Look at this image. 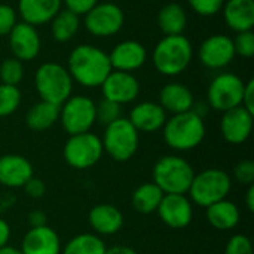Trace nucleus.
Returning <instances> with one entry per match:
<instances>
[{
	"mask_svg": "<svg viewBox=\"0 0 254 254\" xmlns=\"http://www.w3.org/2000/svg\"><path fill=\"white\" fill-rule=\"evenodd\" d=\"M106 249L101 237L95 234H79L61 249V254H106Z\"/></svg>",
	"mask_w": 254,
	"mask_h": 254,
	"instance_id": "30",
	"label": "nucleus"
},
{
	"mask_svg": "<svg viewBox=\"0 0 254 254\" xmlns=\"http://www.w3.org/2000/svg\"><path fill=\"white\" fill-rule=\"evenodd\" d=\"M246 207L250 213L254 211V185L247 186V192H246Z\"/></svg>",
	"mask_w": 254,
	"mask_h": 254,
	"instance_id": "45",
	"label": "nucleus"
},
{
	"mask_svg": "<svg viewBox=\"0 0 254 254\" xmlns=\"http://www.w3.org/2000/svg\"><path fill=\"white\" fill-rule=\"evenodd\" d=\"M65 67L74 83L89 89L100 88L113 70L109 54L91 43L74 46L68 54Z\"/></svg>",
	"mask_w": 254,
	"mask_h": 254,
	"instance_id": "1",
	"label": "nucleus"
},
{
	"mask_svg": "<svg viewBox=\"0 0 254 254\" xmlns=\"http://www.w3.org/2000/svg\"><path fill=\"white\" fill-rule=\"evenodd\" d=\"M51 36L57 43H67L76 37L80 30V16L63 7L49 22Z\"/></svg>",
	"mask_w": 254,
	"mask_h": 254,
	"instance_id": "28",
	"label": "nucleus"
},
{
	"mask_svg": "<svg viewBox=\"0 0 254 254\" xmlns=\"http://www.w3.org/2000/svg\"><path fill=\"white\" fill-rule=\"evenodd\" d=\"M7 43L12 57L21 63L34 61L42 51V37L37 31V27L22 21H18L7 34Z\"/></svg>",
	"mask_w": 254,
	"mask_h": 254,
	"instance_id": "13",
	"label": "nucleus"
},
{
	"mask_svg": "<svg viewBox=\"0 0 254 254\" xmlns=\"http://www.w3.org/2000/svg\"><path fill=\"white\" fill-rule=\"evenodd\" d=\"M103 150L116 162L129 161L138 150L140 132L132 127L128 118H119L104 127L101 137Z\"/></svg>",
	"mask_w": 254,
	"mask_h": 254,
	"instance_id": "7",
	"label": "nucleus"
},
{
	"mask_svg": "<svg viewBox=\"0 0 254 254\" xmlns=\"http://www.w3.org/2000/svg\"><path fill=\"white\" fill-rule=\"evenodd\" d=\"M241 106L254 115V80L249 79L244 85V92H243V103Z\"/></svg>",
	"mask_w": 254,
	"mask_h": 254,
	"instance_id": "41",
	"label": "nucleus"
},
{
	"mask_svg": "<svg viewBox=\"0 0 254 254\" xmlns=\"http://www.w3.org/2000/svg\"><path fill=\"white\" fill-rule=\"evenodd\" d=\"M34 170L31 162L16 153H7L0 156V185L9 189L22 188L31 177Z\"/></svg>",
	"mask_w": 254,
	"mask_h": 254,
	"instance_id": "18",
	"label": "nucleus"
},
{
	"mask_svg": "<svg viewBox=\"0 0 254 254\" xmlns=\"http://www.w3.org/2000/svg\"><path fill=\"white\" fill-rule=\"evenodd\" d=\"M234 179L243 185L250 186L254 185V162L252 159H243L234 167Z\"/></svg>",
	"mask_w": 254,
	"mask_h": 254,
	"instance_id": "38",
	"label": "nucleus"
},
{
	"mask_svg": "<svg viewBox=\"0 0 254 254\" xmlns=\"http://www.w3.org/2000/svg\"><path fill=\"white\" fill-rule=\"evenodd\" d=\"M34 89L42 101L61 106L73 95L74 82L67 67L57 61H45L34 71Z\"/></svg>",
	"mask_w": 254,
	"mask_h": 254,
	"instance_id": "4",
	"label": "nucleus"
},
{
	"mask_svg": "<svg viewBox=\"0 0 254 254\" xmlns=\"http://www.w3.org/2000/svg\"><path fill=\"white\" fill-rule=\"evenodd\" d=\"M0 254H22L19 249H15V247H10V246H4L0 249Z\"/></svg>",
	"mask_w": 254,
	"mask_h": 254,
	"instance_id": "46",
	"label": "nucleus"
},
{
	"mask_svg": "<svg viewBox=\"0 0 254 254\" xmlns=\"http://www.w3.org/2000/svg\"><path fill=\"white\" fill-rule=\"evenodd\" d=\"M22 101V94L18 86L0 83V119L13 115Z\"/></svg>",
	"mask_w": 254,
	"mask_h": 254,
	"instance_id": "31",
	"label": "nucleus"
},
{
	"mask_svg": "<svg viewBox=\"0 0 254 254\" xmlns=\"http://www.w3.org/2000/svg\"><path fill=\"white\" fill-rule=\"evenodd\" d=\"M104 155L101 138L88 131L70 135L63 147V156L68 167L74 170H88L97 165Z\"/></svg>",
	"mask_w": 254,
	"mask_h": 254,
	"instance_id": "9",
	"label": "nucleus"
},
{
	"mask_svg": "<svg viewBox=\"0 0 254 254\" xmlns=\"http://www.w3.org/2000/svg\"><path fill=\"white\" fill-rule=\"evenodd\" d=\"M253 116L243 106L223 112L220 118V134L223 140L235 146L246 143L253 131Z\"/></svg>",
	"mask_w": 254,
	"mask_h": 254,
	"instance_id": "16",
	"label": "nucleus"
},
{
	"mask_svg": "<svg viewBox=\"0 0 254 254\" xmlns=\"http://www.w3.org/2000/svg\"><path fill=\"white\" fill-rule=\"evenodd\" d=\"M109 60L113 70L134 73L140 70L147 61L146 46L134 39L118 42L109 52Z\"/></svg>",
	"mask_w": 254,
	"mask_h": 254,
	"instance_id": "17",
	"label": "nucleus"
},
{
	"mask_svg": "<svg viewBox=\"0 0 254 254\" xmlns=\"http://www.w3.org/2000/svg\"><path fill=\"white\" fill-rule=\"evenodd\" d=\"M22 189L33 199H39V198L45 196V193H46V185H45V182L40 180V179H37V177H34V176L22 186Z\"/></svg>",
	"mask_w": 254,
	"mask_h": 254,
	"instance_id": "40",
	"label": "nucleus"
},
{
	"mask_svg": "<svg viewBox=\"0 0 254 254\" xmlns=\"http://www.w3.org/2000/svg\"><path fill=\"white\" fill-rule=\"evenodd\" d=\"M119 118H122V106L113 101H109L106 98L97 103V122L106 127Z\"/></svg>",
	"mask_w": 254,
	"mask_h": 254,
	"instance_id": "33",
	"label": "nucleus"
},
{
	"mask_svg": "<svg viewBox=\"0 0 254 254\" xmlns=\"http://www.w3.org/2000/svg\"><path fill=\"white\" fill-rule=\"evenodd\" d=\"M61 240L58 234L48 225L39 228H30L22 241V254H61Z\"/></svg>",
	"mask_w": 254,
	"mask_h": 254,
	"instance_id": "19",
	"label": "nucleus"
},
{
	"mask_svg": "<svg viewBox=\"0 0 254 254\" xmlns=\"http://www.w3.org/2000/svg\"><path fill=\"white\" fill-rule=\"evenodd\" d=\"M167 118V112L158 101H140L131 109L128 121L138 132L152 134L162 129Z\"/></svg>",
	"mask_w": 254,
	"mask_h": 254,
	"instance_id": "20",
	"label": "nucleus"
},
{
	"mask_svg": "<svg viewBox=\"0 0 254 254\" xmlns=\"http://www.w3.org/2000/svg\"><path fill=\"white\" fill-rule=\"evenodd\" d=\"M156 24L164 36L183 34L188 27V12L180 3L168 1L159 9Z\"/></svg>",
	"mask_w": 254,
	"mask_h": 254,
	"instance_id": "26",
	"label": "nucleus"
},
{
	"mask_svg": "<svg viewBox=\"0 0 254 254\" xmlns=\"http://www.w3.org/2000/svg\"><path fill=\"white\" fill-rule=\"evenodd\" d=\"M205 217L211 228L225 232L232 231L240 225L241 213L235 202L229 199H222L205 208Z\"/></svg>",
	"mask_w": 254,
	"mask_h": 254,
	"instance_id": "25",
	"label": "nucleus"
},
{
	"mask_svg": "<svg viewBox=\"0 0 254 254\" xmlns=\"http://www.w3.org/2000/svg\"><path fill=\"white\" fill-rule=\"evenodd\" d=\"M235 57L234 40L223 33L205 37L198 46V60L208 70H223L234 63Z\"/></svg>",
	"mask_w": 254,
	"mask_h": 254,
	"instance_id": "12",
	"label": "nucleus"
},
{
	"mask_svg": "<svg viewBox=\"0 0 254 254\" xmlns=\"http://www.w3.org/2000/svg\"><path fill=\"white\" fill-rule=\"evenodd\" d=\"M18 22L16 9L7 3H0V37H7Z\"/></svg>",
	"mask_w": 254,
	"mask_h": 254,
	"instance_id": "36",
	"label": "nucleus"
},
{
	"mask_svg": "<svg viewBox=\"0 0 254 254\" xmlns=\"http://www.w3.org/2000/svg\"><path fill=\"white\" fill-rule=\"evenodd\" d=\"M232 189L231 176L220 168H208L193 176L188 190L192 204L207 208L214 202L226 199Z\"/></svg>",
	"mask_w": 254,
	"mask_h": 254,
	"instance_id": "6",
	"label": "nucleus"
},
{
	"mask_svg": "<svg viewBox=\"0 0 254 254\" xmlns=\"http://www.w3.org/2000/svg\"><path fill=\"white\" fill-rule=\"evenodd\" d=\"M58 122L68 135L88 132L97 124V103L88 95H70L60 106Z\"/></svg>",
	"mask_w": 254,
	"mask_h": 254,
	"instance_id": "8",
	"label": "nucleus"
},
{
	"mask_svg": "<svg viewBox=\"0 0 254 254\" xmlns=\"http://www.w3.org/2000/svg\"><path fill=\"white\" fill-rule=\"evenodd\" d=\"M246 82L232 71H222L213 77L207 88V104L216 112H228L243 103Z\"/></svg>",
	"mask_w": 254,
	"mask_h": 254,
	"instance_id": "10",
	"label": "nucleus"
},
{
	"mask_svg": "<svg viewBox=\"0 0 254 254\" xmlns=\"http://www.w3.org/2000/svg\"><path fill=\"white\" fill-rule=\"evenodd\" d=\"M9 240H10V226L4 219L0 217V249L7 246Z\"/></svg>",
	"mask_w": 254,
	"mask_h": 254,
	"instance_id": "43",
	"label": "nucleus"
},
{
	"mask_svg": "<svg viewBox=\"0 0 254 254\" xmlns=\"http://www.w3.org/2000/svg\"><path fill=\"white\" fill-rule=\"evenodd\" d=\"M89 226L98 237L116 235L124 226L122 211L112 204H97L89 210L88 214Z\"/></svg>",
	"mask_w": 254,
	"mask_h": 254,
	"instance_id": "22",
	"label": "nucleus"
},
{
	"mask_svg": "<svg viewBox=\"0 0 254 254\" xmlns=\"http://www.w3.org/2000/svg\"><path fill=\"white\" fill-rule=\"evenodd\" d=\"M234 40V48H235V54L241 58L250 60L254 55V33L253 30L250 31H243V33H237L235 37H232Z\"/></svg>",
	"mask_w": 254,
	"mask_h": 254,
	"instance_id": "35",
	"label": "nucleus"
},
{
	"mask_svg": "<svg viewBox=\"0 0 254 254\" xmlns=\"http://www.w3.org/2000/svg\"><path fill=\"white\" fill-rule=\"evenodd\" d=\"M24 79V63L9 57L0 63V83L18 86Z\"/></svg>",
	"mask_w": 254,
	"mask_h": 254,
	"instance_id": "32",
	"label": "nucleus"
},
{
	"mask_svg": "<svg viewBox=\"0 0 254 254\" xmlns=\"http://www.w3.org/2000/svg\"><path fill=\"white\" fill-rule=\"evenodd\" d=\"M162 196H164L162 190L153 182L143 183L138 188H135V190L132 192L131 205L140 214H152L156 213Z\"/></svg>",
	"mask_w": 254,
	"mask_h": 254,
	"instance_id": "29",
	"label": "nucleus"
},
{
	"mask_svg": "<svg viewBox=\"0 0 254 254\" xmlns=\"http://www.w3.org/2000/svg\"><path fill=\"white\" fill-rule=\"evenodd\" d=\"M61 9V0H18L16 3V13L21 21L33 27L49 24Z\"/></svg>",
	"mask_w": 254,
	"mask_h": 254,
	"instance_id": "21",
	"label": "nucleus"
},
{
	"mask_svg": "<svg viewBox=\"0 0 254 254\" xmlns=\"http://www.w3.org/2000/svg\"><path fill=\"white\" fill-rule=\"evenodd\" d=\"M225 254H253V243L247 235L237 234L228 240Z\"/></svg>",
	"mask_w": 254,
	"mask_h": 254,
	"instance_id": "37",
	"label": "nucleus"
},
{
	"mask_svg": "<svg viewBox=\"0 0 254 254\" xmlns=\"http://www.w3.org/2000/svg\"><path fill=\"white\" fill-rule=\"evenodd\" d=\"M155 70L167 77H176L188 70L193 60V45L185 34L164 36L150 55Z\"/></svg>",
	"mask_w": 254,
	"mask_h": 254,
	"instance_id": "2",
	"label": "nucleus"
},
{
	"mask_svg": "<svg viewBox=\"0 0 254 254\" xmlns=\"http://www.w3.org/2000/svg\"><path fill=\"white\" fill-rule=\"evenodd\" d=\"M63 1V7H65L67 10L83 16L86 12H89L100 0H61Z\"/></svg>",
	"mask_w": 254,
	"mask_h": 254,
	"instance_id": "39",
	"label": "nucleus"
},
{
	"mask_svg": "<svg viewBox=\"0 0 254 254\" xmlns=\"http://www.w3.org/2000/svg\"><path fill=\"white\" fill-rule=\"evenodd\" d=\"M60 121V106L48 101L34 103L25 113V125L36 132L48 131Z\"/></svg>",
	"mask_w": 254,
	"mask_h": 254,
	"instance_id": "27",
	"label": "nucleus"
},
{
	"mask_svg": "<svg viewBox=\"0 0 254 254\" xmlns=\"http://www.w3.org/2000/svg\"><path fill=\"white\" fill-rule=\"evenodd\" d=\"M27 222L30 225V228H39V226H45L48 222L46 214L42 210H33L28 213L27 216Z\"/></svg>",
	"mask_w": 254,
	"mask_h": 254,
	"instance_id": "42",
	"label": "nucleus"
},
{
	"mask_svg": "<svg viewBox=\"0 0 254 254\" xmlns=\"http://www.w3.org/2000/svg\"><path fill=\"white\" fill-rule=\"evenodd\" d=\"M188 4L196 15L210 18L222 12L225 0H188Z\"/></svg>",
	"mask_w": 254,
	"mask_h": 254,
	"instance_id": "34",
	"label": "nucleus"
},
{
	"mask_svg": "<svg viewBox=\"0 0 254 254\" xmlns=\"http://www.w3.org/2000/svg\"><path fill=\"white\" fill-rule=\"evenodd\" d=\"M156 213L165 226L180 231L192 223L193 204L186 195H164Z\"/></svg>",
	"mask_w": 254,
	"mask_h": 254,
	"instance_id": "15",
	"label": "nucleus"
},
{
	"mask_svg": "<svg viewBox=\"0 0 254 254\" xmlns=\"http://www.w3.org/2000/svg\"><path fill=\"white\" fill-rule=\"evenodd\" d=\"M158 103L167 112V115H179L192 110L195 104V97L190 88L185 83L168 82L161 88Z\"/></svg>",
	"mask_w": 254,
	"mask_h": 254,
	"instance_id": "23",
	"label": "nucleus"
},
{
	"mask_svg": "<svg viewBox=\"0 0 254 254\" xmlns=\"http://www.w3.org/2000/svg\"><path fill=\"white\" fill-rule=\"evenodd\" d=\"M222 16L235 34L250 31L254 27V0H225Z\"/></svg>",
	"mask_w": 254,
	"mask_h": 254,
	"instance_id": "24",
	"label": "nucleus"
},
{
	"mask_svg": "<svg viewBox=\"0 0 254 254\" xmlns=\"http://www.w3.org/2000/svg\"><path fill=\"white\" fill-rule=\"evenodd\" d=\"M193 176V167L179 155H165L152 168V182L164 195H186Z\"/></svg>",
	"mask_w": 254,
	"mask_h": 254,
	"instance_id": "5",
	"label": "nucleus"
},
{
	"mask_svg": "<svg viewBox=\"0 0 254 254\" xmlns=\"http://www.w3.org/2000/svg\"><path fill=\"white\" fill-rule=\"evenodd\" d=\"M125 25L124 9L113 1H98L83 15L85 30L98 39L116 36Z\"/></svg>",
	"mask_w": 254,
	"mask_h": 254,
	"instance_id": "11",
	"label": "nucleus"
},
{
	"mask_svg": "<svg viewBox=\"0 0 254 254\" xmlns=\"http://www.w3.org/2000/svg\"><path fill=\"white\" fill-rule=\"evenodd\" d=\"M103 98L113 101L119 106L134 103L140 95V82L134 73L112 70L100 86Z\"/></svg>",
	"mask_w": 254,
	"mask_h": 254,
	"instance_id": "14",
	"label": "nucleus"
},
{
	"mask_svg": "<svg viewBox=\"0 0 254 254\" xmlns=\"http://www.w3.org/2000/svg\"><path fill=\"white\" fill-rule=\"evenodd\" d=\"M106 254H138L132 247L128 246H113L110 249H106Z\"/></svg>",
	"mask_w": 254,
	"mask_h": 254,
	"instance_id": "44",
	"label": "nucleus"
},
{
	"mask_svg": "<svg viewBox=\"0 0 254 254\" xmlns=\"http://www.w3.org/2000/svg\"><path fill=\"white\" fill-rule=\"evenodd\" d=\"M204 118L193 110L171 115L162 127L165 144L176 152H189L196 149L205 138Z\"/></svg>",
	"mask_w": 254,
	"mask_h": 254,
	"instance_id": "3",
	"label": "nucleus"
}]
</instances>
